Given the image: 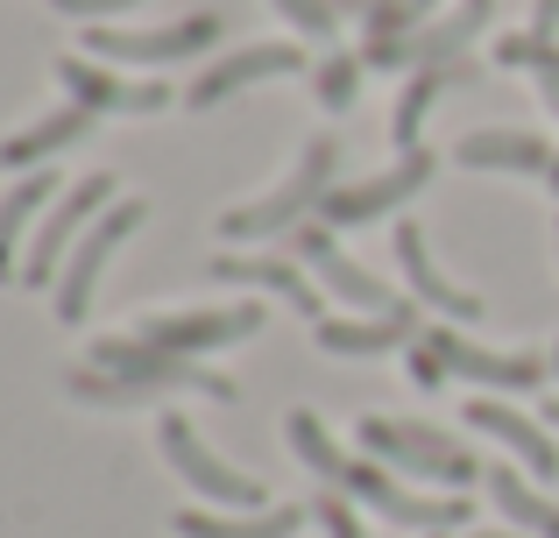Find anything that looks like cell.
Listing matches in <instances>:
<instances>
[{"mask_svg":"<svg viewBox=\"0 0 559 538\" xmlns=\"http://www.w3.org/2000/svg\"><path fill=\"white\" fill-rule=\"evenodd\" d=\"M64 390L79 404H150V397H170V390H199V397H213V404H234L241 390L227 383V375H213V369H199L191 355H164V347H150V340H99L93 347V369H71L64 375Z\"/></svg>","mask_w":559,"mask_h":538,"instance_id":"cell-1","label":"cell"},{"mask_svg":"<svg viewBox=\"0 0 559 538\" xmlns=\"http://www.w3.org/2000/svg\"><path fill=\"white\" fill-rule=\"evenodd\" d=\"M333 170H341V142H333V135H312V142L298 150V164H290L262 199H248V206H227V213H219V235H227V241H270V235H290L298 220H312V213L333 199Z\"/></svg>","mask_w":559,"mask_h":538,"instance_id":"cell-2","label":"cell"},{"mask_svg":"<svg viewBox=\"0 0 559 538\" xmlns=\"http://www.w3.org/2000/svg\"><path fill=\"white\" fill-rule=\"evenodd\" d=\"M361 446H369V461H382V468L425 475V482H447V489L489 482L467 446H453L439 426H418V418H361Z\"/></svg>","mask_w":559,"mask_h":538,"instance_id":"cell-3","label":"cell"},{"mask_svg":"<svg viewBox=\"0 0 559 538\" xmlns=\"http://www.w3.org/2000/svg\"><path fill=\"white\" fill-rule=\"evenodd\" d=\"M114 206V170H93V178H79V184H64L57 192V206L43 213V227H36V241H28V263L14 284H28V290H50L57 284V263H64L71 249H79L93 227L85 220H99V213Z\"/></svg>","mask_w":559,"mask_h":538,"instance_id":"cell-4","label":"cell"},{"mask_svg":"<svg viewBox=\"0 0 559 538\" xmlns=\"http://www.w3.org/2000/svg\"><path fill=\"white\" fill-rule=\"evenodd\" d=\"M156 446H164V461L185 475L199 497H213V503H234V511H270V489L255 482V475H241V468H227V461L213 454V446L191 432V418L185 411H164L156 418Z\"/></svg>","mask_w":559,"mask_h":538,"instance_id":"cell-5","label":"cell"},{"mask_svg":"<svg viewBox=\"0 0 559 538\" xmlns=\"http://www.w3.org/2000/svg\"><path fill=\"white\" fill-rule=\"evenodd\" d=\"M142 220H150V206H142V199H114V206H107V213L93 220V235H85L79 249L64 255V284H57V319H64V326H79V319L93 312L99 270L114 263V249H121V241L135 235Z\"/></svg>","mask_w":559,"mask_h":538,"instance_id":"cell-6","label":"cell"},{"mask_svg":"<svg viewBox=\"0 0 559 538\" xmlns=\"http://www.w3.org/2000/svg\"><path fill=\"white\" fill-rule=\"evenodd\" d=\"M262 333V304H199V312H142L135 340L164 347V355H191L199 361L205 347H234Z\"/></svg>","mask_w":559,"mask_h":538,"instance_id":"cell-7","label":"cell"},{"mask_svg":"<svg viewBox=\"0 0 559 538\" xmlns=\"http://www.w3.org/2000/svg\"><path fill=\"white\" fill-rule=\"evenodd\" d=\"M418 347L447 375H461V383H481V390H546V361H538V355H496V347L467 340V333H453V326H425Z\"/></svg>","mask_w":559,"mask_h":538,"instance_id":"cell-8","label":"cell"},{"mask_svg":"<svg viewBox=\"0 0 559 538\" xmlns=\"http://www.w3.org/2000/svg\"><path fill=\"white\" fill-rule=\"evenodd\" d=\"M432 184V156L425 150H411L404 164H390V170H376V178H355V184H341V192L319 206V220L326 227H369V220H390L396 206H404L411 192H425Z\"/></svg>","mask_w":559,"mask_h":538,"instance_id":"cell-9","label":"cell"},{"mask_svg":"<svg viewBox=\"0 0 559 538\" xmlns=\"http://www.w3.org/2000/svg\"><path fill=\"white\" fill-rule=\"evenodd\" d=\"M219 43V14H185L170 28H93L85 50L114 57V64H178V57H199Z\"/></svg>","mask_w":559,"mask_h":538,"instance_id":"cell-10","label":"cell"},{"mask_svg":"<svg viewBox=\"0 0 559 538\" xmlns=\"http://www.w3.org/2000/svg\"><path fill=\"white\" fill-rule=\"evenodd\" d=\"M347 497L369 503L382 525H411V531H461L467 525V503H439V497H411L404 482H390L382 475V461H355L347 468Z\"/></svg>","mask_w":559,"mask_h":538,"instance_id":"cell-11","label":"cell"},{"mask_svg":"<svg viewBox=\"0 0 559 538\" xmlns=\"http://www.w3.org/2000/svg\"><path fill=\"white\" fill-rule=\"evenodd\" d=\"M290 249H298V263H305V270H319V284H326L333 298H341V304H355V312H369V319L411 312V304L396 298V290L382 284V276H369L361 263H347V255L333 249V235H326V227H298V235H290Z\"/></svg>","mask_w":559,"mask_h":538,"instance_id":"cell-12","label":"cell"},{"mask_svg":"<svg viewBox=\"0 0 559 538\" xmlns=\"http://www.w3.org/2000/svg\"><path fill=\"white\" fill-rule=\"evenodd\" d=\"M496 22V0H461L453 14H439L432 28H418V36H396V43H369V64H461V50L481 36V28Z\"/></svg>","mask_w":559,"mask_h":538,"instance_id":"cell-13","label":"cell"},{"mask_svg":"<svg viewBox=\"0 0 559 538\" xmlns=\"http://www.w3.org/2000/svg\"><path fill=\"white\" fill-rule=\"evenodd\" d=\"M50 71H57V85L71 93V107H93V113H164L170 107V85L99 71L93 57H57Z\"/></svg>","mask_w":559,"mask_h":538,"instance_id":"cell-14","label":"cell"},{"mask_svg":"<svg viewBox=\"0 0 559 538\" xmlns=\"http://www.w3.org/2000/svg\"><path fill=\"white\" fill-rule=\"evenodd\" d=\"M284 71H305V50H298V43H248V50H227L199 85H191L185 107L205 113V107H219V99L248 93V85H262V79H284Z\"/></svg>","mask_w":559,"mask_h":538,"instance_id":"cell-15","label":"cell"},{"mask_svg":"<svg viewBox=\"0 0 559 538\" xmlns=\"http://www.w3.org/2000/svg\"><path fill=\"white\" fill-rule=\"evenodd\" d=\"M93 135V107H57L43 113V121H28L22 135H0V170L8 178H28V170H43L50 156H64L71 142Z\"/></svg>","mask_w":559,"mask_h":538,"instance_id":"cell-16","label":"cell"},{"mask_svg":"<svg viewBox=\"0 0 559 538\" xmlns=\"http://www.w3.org/2000/svg\"><path fill=\"white\" fill-rule=\"evenodd\" d=\"M390 249H396V270L411 276V290H418L425 304H439L447 319H461V326H475L481 319V298L475 290H461L453 276H439V263H432V249H425V235H418V220H404L390 235Z\"/></svg>","mask_w":559,"mask_h":538,"instance_id":"cell-17","label":"cell"},{"mask_svg":"<svg viewBox=\"0 0 559 538\" xmlns=\"http://www.w3.org/2000/svg\"><path fill=\"white\" fill-rule=\"evenodd\" d=\"M461 156L467 170H518V178H552V142L532 135V128H481V135H461Z\"/></svg>","mask_w":559,"mask_h":538,"instance_id":"cell-18","label":"cell"},{"mask_svg":"<svg viewBox=\"0 0 559 538\" xmlns=\"http://www.w3.org/2000/svg\"><path fill=\"white\" fill-rule=\"evenodd\" d=\"M467 426H475V432H489V440H503L510 454H518L524 468L538 475V482H552V475H559V446H552V432L538 426V418L510 411V404H489V397H475V404H467Z\"/></svg>","mask_w":559,"mask_h":538,"instance_id":"cell-19","label":"cell"},{"mask_svg":"<svg viewBox=\"0 0 559 538\" xmlns=\"http://www.w3.org/2000/svg\"><path fill=\"white\" fill-rule=\"evenodd\" d=\"M305 511H312V503H270V511H227V517L178 511L170 525H178V538H298Z\"/></svg>","mask_w":559,"mask_h":538,"instance_id":"cell-20","label":"cell"},{"mask_svg":"<svg viewBox=\"0 0 559 538\" xmlns=\"http://www.w3.org/2000/svg\"><path fill=\"white\" fill-rule=\"evenodd\" d=\"M213 284H255V290H276V298H290V312L319 319V290L298 276V263H284V255H213L205 263Z\"/></svg>","mask_w":559,"mask_h":538,"instance_id":"cell-21","label":"cell"},{"mask_svg":"<svg viewBox=\"0 0 559 538\" xmlns=\"http://www.w3.org/2000/svg\"><path fill=\"white\" fill-rule=\"evenodd\" d=\"M418 312H390V319H319V347L326 355H396L418 347Z\"/></svg>","mask_w":559,"mask_h":538,"instance_id":"cell-22","label":"cell"},{"mask_svg":"<svg viewBox=\"0 0 559 538\" xmlns=\"http://www.w3.org/2000/svg\"><path fill=\"white\" fill-rule=\"evenodd\" d=\"M50 206H57V170H28V178H14L8 192H0V284L22 276V270H14V249H22L28 220L50 213Z\"/></svg>","mask_w":559,"mask_h":538,"instance_id":"cell-23","label":"cell"},{"mask_svg":"<svg viewBox=\"0 0 559 538\" xmlns=\"http://www.w3.org/2000/svg\"><path fill=\"white\" fill-rule=\"evenodd\" d=\"M467 79V64H425V71H411V85H404V99H396V113H390V142L396 150H418V128H425V107H432L447 85H461Z\"/></svg>","mask_w":559,"mask_h":538,"instance_id":"cell-24","label":"cell"},{"mask_svg":"<svg viewBox=\"0 0 559 538\" xmlns=\"http://www.w3.org/2000/svg\"><path fill=\"white\" fill-rule=\"evenodd\" d=\"M284 440H290V454H298L312 475H326V489H341V482H347V468H355V461H347L341 446L326 440V426H319L305 404H298V411H284Z\"/></svg>","mask_w":559,"mask_h":538,"instance_id":"cell-25","label":"cell"},{"mask_svg":"<svg viewBox=\"0 0 559 538\" xmlns=\"http://www.w3.org/2000/svg\"><path fill=\"white\" fill-rule=\"evenodd\" d=\"M489 497L503 503V511L518 517L524 531H538V538H559V503H546L532 482H518V468H489Z\"/></svg>","mask_w":559,"mask_h":538,"instance_id":"cell-26","label":"cell"},{"mask_svg":"<svg viewBox=\"0 0 559 538\" xmlns=\"http://www.w3.org/2000/svg\"><path fill=\"white\" fill-rule=\"evenodd\" d=\"M496 64H510V71H532L538 79V93H546V107L559 113V50H552V36H503L496 43Z\"/></svg>","mask_w":559,"mask_h":538,"instance_id":"cell-27","label":"cell"},{"mask_svg":"<svg viewBox=\"0 0 559 538\" xmlns=\"http://www.w3.org/2000/svg\"><path fill=\"white\" fill-rule=\"evenodd\" d=\"M355 93H361V64H355V57H326V64H319V107H333V113H341V107H355Z\"/></svg>","mask_w":559,"mask_h":538,"instance_id":"cell-28","label":"cell"},{"mask_svg":"<svg viewBox=\"0 0 559 538\" xmlns=\"http://www.w3.org/2000/svg\"><path fill=\"white\" fill-rule=\"evenodd\" d=\"M270 8L284 14L290 28H305L312 43H326L333 28H341V8H333V0H270Z\"/></svg>","mask_w":559,"mask_h":538,"instance_id":"cell-29","label":"cell"},{"mask_svg":"<svg viewBox=\"0 0 559 538\" xmlns=\"http://www.w3.org/2000/svg\"><path fill=\"white\" fill-rule=\"evenodd\" d=\"M312 517L326 525V538H369V531H361V517H355V497H347V489L312 497Z\"/></svg>","mask_w":559,"mask_h":538,"instance_id":"cell-30","label":"cell"},{"mask_svg":"<svg viewBox=\"0 0 559 538\" xmlns=\"http://www.w3.org/2000/svg\"><path fill=\"white\" fill-rule=\"evenodd\" d=\"M57 14H79V22H99V14H121V8H135V0H50Z\"/></svg>","mask_w":559,"mask_h":538,"instance_id":"cell-31","label":"cell"},{"mask_svg":"<svg viewBox=\"0 0 559 538\" xmlns=\"http://www.w3.org/2000/svg\"><path fill=\"white\" fill-rule=\"evenodd\" d=\"M532 28H538V36H552V28H559V0H538V14H532Z\"/></svg>","mask_w":559,"mask_h":538,"instance_id":"cell-32","label":"cell"},{"mask_svg":"<svg viewBox=\"0 0 559 538\" xmlns=\"http://www.w3.org/2000/svg\"><path fill=\"white\" fill-rule=\"evenodd\" d=\"M475 538H524V531H475Z\"/></svg>","mask_w":559,"mask_h":538,"instance_id":"cell-33","label":"cell"},{"mask_svg":"<svg viewBox=\"0 0 559 538\" xmlns=\"http://www.w3.org/2000/svg\"><path fill=\"white\" fill-rule=\"evenodd\" d=\"M546 418H552V426H559V404H546Z\"/></svg>","mask_w":559,"mask_h":538,"instance_id":"cell-34","label":"cell"},{"mask_svg":"<svg viewBox=\"0 0 559 538\" xmlns=\"http://www.w3.org/2000/svg\"><path fill=\"white\" fill-rule=\"evenodd\" d=\"M546 184H552V192H559V164H552V178H546Z\"/></svg>","mask_w":559,"mask_h":538,"instance_id":"cell-35","label":"cell"},{"mask_svg":"<svg viewBox=\"0 0 559 538\" xmlns=\"http://www.w3.org/2000/svg\"><path fill=\"white\" fill-rule=\"evenodd\" d=\"M425 538H447V531H425Z\"/></svg>","mask_w":559,"mask_h":538,"instance_id":"cell-36","label":"cell"},{"mask_svg":"<svg viewBox=\"0 0 559 538\" xmlns=\"http://www.w3.org/2000/svg\"><path fill=\"white\" fill-rule=\"evenodd\" d=\"M552 369H559V347H552Z\"/></svg>","mask_w":559,"mask_h":538,"instance_id":"cell-37","label":"cell"}]
</instances>
